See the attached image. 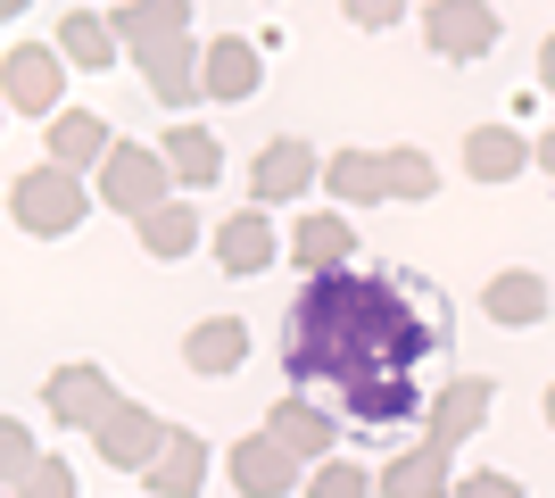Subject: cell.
Listing matches in <instances>:
<instances>
[{"label":"cell","mask_w":555,"mask_h":498,"mask_svg":"<svg viewBox=\"0 0 555 498\" xmlns=\"http://www.w3.org/2000/svg\"><path fill=\"white\" fill-rule=\"evenodd\" d=\"M440 349H448L440 291L398 274V266L315 274L291 299V324H282V366L299 382H332L348 432L406 440V449L423 440L431 391H440V382H415V366Z\"/></svg>","instance_id":"1"},{"label":"cell","mask_w":555,"mask_h":498,"mask_svg":"<svg viewBox=\"0 0 555 498\" xmlns=\"http://www.w3.org/2000/svg\"><path fill=\"white\" fill-rule=\"evenodd\" d=\"M92 208H100V191L83 183V175H67V166H50V158L9 175V225L34 233V241H67Z\"/></svg>","instance_id":"2"},{"label":"cell","mask_w":555,"mask_h":498,"mask_svg":"<svg viewBox=\"0 0 555 498\" xmlns=\"http://www.w3.org/2000/svg\"><path fill=\"white\" fill-rule=\"evenodd\" d=\"M92 191H100V208L133 216V225H150L158 208H175V200H183V183H175V166H166L158 142H116V158L100 166Z\"/></svg>","instance_id":"3"},{"label":"cell","mask_w":555,"mask_h":498,"mask_svg":"<svg viewBox=\"0 0 555 498\" xmlns=\"http://www.w3.org/2000/svg\"><path fill=\"white\" fill-rule=\"evenodd\" d=\"M0 100L17 108V117H67V59L59 42H9L0 50Z\"/></svg>","instance_id":"4"},{"label":"cell","mask_w":555,"mask_h":498,"mask_svg":"<svg viewBox=\"0 0 555 498\" xmlns=\"http://www.w3.org/2000/svg\"><path fill=\"white\" fill-rule=\"evenodd\" d=\"M42 407H50V424H67V432H92L108 424L116 407H125V391L108 382V366H92V357H75V366H59V374L42 382Z\"/></svg>","instance_id":"5"},{"label":"cell","mask_w":555,"mask_h":498,"mask_svg":"<svg viewBox=\"0 0 555 498\" xmlns=\"http://www.w3.org/2000/svg\"><path fill=\"white\" fill-rule=\"evenodd\" d=\"M266 432L299 457L307 474H315V465H332V457H340V432H348V424H340V407L307 399V391H282V399L266 407Z\"/></svg>","instance_id":"6"},{"label":"cell","mask_w":555,"mask_h":498,"mask_svg":"<svg viewBox=\"0 0 555 498\" xmlns=\"http://www.w3.org/2000/svg\"><path fill=\"white\" fill-rule=\"evenodd\" d=\"M324 183V158H315V142H299V133H282V142H266L249 158V208H291V200H307V191Z\"/></svg>","instance_id":"7"},{"label":"cell","mask_w":555,"mask_h":498,"mask_svg":"<svg viewBox=\"0 0 555 498\" xmlns=\"http://www.w3.org/2000/svg\"><path fill=\"white\" fill-rule=\"evenodd\" d=\"M498 34H506V17H498L489 0H431V9H423V42L440 50V59H456V67L489 59Z\"/></svg>","instance_id":"8"},{"label":"cell","mask_w":555,"mask_h":498,"mask_svg":"<svg viewBox=\"0 0 555 498\" xmlns=\"http://www.w3.org/2000/svg\"><path fill=\"white\" fill-rule=\"evenodd\" d=\"M166 440H175V424H166L158 407H141V399H125L108 416V424H100V465H116V474H150V465H158L166 457Z\"/></svg>","instance_id":"9"},{"label":"cell","mask_w":555,"mask_h":498,"mask_svg":"<svg viewBox=\"0 0 555 498\" xmlns=\"http://www.w3.org/2000/svg\"><path fill=\"white\" fill-rule=\"evenodd\" d=\"M208 250H216V266H224L232 283H257V274H266L274 258H291V241L274 233V216H266V208H241V216H224V225L208 233Z\"/></svg>","instance_id":"10"},{"label":"cell","mask_w":555,"mask_h":498,"mask_svg":"<svg viewBox=\"0 0 555 498\" xmlns=\"http://www.w3.org/2000/svg\"><path fill=\"white\" fill-rule=\"evenodd\" d=\"M232 490L241 498H291V490H307V465L257 424L249 440H232Z\"/></svg>","instance_id":"11"},{"label":"cell","mask_w":555,"mask_h":498,"mask_svg":"<svg viewBox=\"0 0 555 498\" xmlns=\"http://www.w3.org/2000/svg\"><path fill=\"white\" fill-rule=\"evenodd\" d=\"M42 158L67 166V175H83V183H100V166L116 158V133L108 117H92V108H67V117L42 125Z\"/></svg>","instance_id":"12"},{"label":"cell","mask_w":555,"mask_h":498,"mask_svg":"<svg viewBox=\"0 0 555 498\" xmlns=\"http://www.w3.org/2000/svg\"><path fill=\"white\" fill-rule=\"evenodd\" d=\"M489 407H498V382L489 374H456L431 391V424H423V440H440V449H464L473 432L489 424Z\"/></svg>","instance_id":"13"},{"label":"cell","mask_w":555,"mask_h":498,"mask_svg":"<svg viewBox=\"0 0 555 498\" xmlns=\"http://www.w3.org/2000/svg\"><path fill=\"white\" fill-rule=\"evenodd\" d=\"M531 166H539V142L522 125L489 117V125L464 133V175H473V183H514V175H531Z\"/></svg>","instance_id":"14"},{"label":"cell","mask_w":555,"mask_h":498,"mask_svg":"<svg viewBox=\"0 0 555 498\" xmlns=\"http://www.w3.org/2000/svg\"><path fill=\"white\" fill-rule=\"evenodd\" d=\"M249 349H257V332L241 324V316H199V324L183 332V366H191L199 382L241 374V366H249Z\"/></svg>","instance_id":"15"},{"label":"cell","mask_w":555,"mask_h":498,"mask_svg":"<svg viewBox=\"0 0 555 498\" xmlns=\"http://www.w3.org/2000/svg\"><path fill=\"white\" fill-rule=\"evenodd\" d=\"M291 258L307 266V283H315V274H348V266H357V225H348L340 208H307L299 225H291Z\"/></svg>","instance_id":"16"},{"label":"cell","mask_w":555,"mask_h":498,"mask_svg":"<svg viewBox=\"0 0 555 498\" xmlns=\"http://www.w3.org/2000/svg\"><path fill=\"white\" fill-rule=\"evenodd\" d=\"M382 498H456V449H440V440L390 449V465H382Z\"/></svg>","instance_id":"17"},{"label":"cell","mask_w":555,"mask_h":498,"mask_svg":"<svg viewBox=\"0 0 555 498\" xmlns=\"http://www.w3.org/2000/svg\"><path fill=\"white\" fill-rule=\"evenodd\" d=\"M547 274H531V266H506V274H489L481 283V316L489 324H506V332H531V324H547Z\"/></svg>","instance_id":"18"},{"label":"cell","mask_w":555,"mask_h":498,"mask_svg":"<svg viewBox=\"0 0 555 498\" xmlns=\"http://www.w3.org/2000/svg\"><path fill=\"white\" fill-rule=\"evenodd\" d=\"M266 92V50L249 42V34H216L208 42V100H224V108H241V100Z\"/></svg>","instance_id":"19"},{"label":"cell","mask_w":555,"mask_h":498,"mask_svg":"<svg viewBox=\"0 0 555 498\" xmlns=\"http://www.w3.org/2000/svg\"><path fill=\"white\" fill-rule=\"evenodd\" d=\"M108 25H116V42L133 50V59H150V50H166V42L191 34V9L183 0H125V9H108Z\"/></svg>","instance_id":"20"},{"label":"cell","mask_w":555,"mask_h":498,"mask_svg":"<svg viewBox=\"0 0 555 498\" xmlns=\"http://www.w3.org/2000/svg\"><path fill=\"white\" fill-rule=\"evenodd\" d=\"M166 166H175V183H183V200H191V191H216V183H224V142H216V133H208V125H166Z\"/></svg>","instance_id":"21"},{"label":"cell","mask_w":555,"mask_h":498,"mask_svg":"<svg viewBox=\"0 0 555 498\" xmlns=\"http://www.w3.org/2000/svg\"><path fill=\"white\" fill-rule=\"evenodd\" d=\"M59 59H67L75 75H108L116 59H125L108 9H67V17H59Z\"/></svg>","instance_id":"22"},{"label":"cell","mask_w":555,"mask_h":498,"mask_svg":"<svg viewBox=\"0 0 555 498\" xmlns=\"http://www.w3.org/2000/svg\"><path fill=\"white\" fill-rule=\"evenodd\" d=\"M324 183L340 208H382L390 200V150H332Z\"/></svg>","instance_id":"23"},{"label":"cell","mask_w":555,"mask_h":498,"mask_svg":"<svg viewBox=\"0 0 555 498\" xmlns=\"http://www.w3.org/2000/svg\"><path fill=\"white\" fill-rule=\"evenodd\" d=\"M141 490H150V498H199V490H208V440H199V432H175L166 457L141 474Z\"/></svg>","instance_id":"24"},{"label":"cell","mask_w":555,"mask_h":498,"mask_svg":"<svg viewBox=\"0 0 555 498\" xmlns=\"http://www.w3.org/2000/svg\"><path fill=\"white\" fill-rule=\"evenodd\" d=\"M133 233H141V250H150L158 266L191 258V250H199V200H175V208H158L150 225H133Z\"/></svg>","instance_id":"25"},{"label":"cell","mask_w":555,"mask_h":498,"mask_svg":"<svg viewBox=\"0 0 555 498\" xmlns=\"http://www.w3.org/2000/svg\"><path fill=\"white\" fill-rule=\"evenodd\" d=\"M299 498H382V474H365L357 457H332V465H315V474H307Z\"/></svg>","instance_id":"26"},{"label":"cell","mask_w":555,"mask_h":498,"mask_svg":"<svg viewBox=\"0 0 555 498\" xmlns=\"http://www.w3.org/2000/svg\"><path fill=\"white\" fill-rule=\"evenodd\" d=\"M440 191V166L423 150H390V200H431Z\"/></svg>","instance_id":"27"},{"label":"cell","mask_w":555,"mask_h":498,"mask_svg":"<svg viewBox=\"0 0 555 498\" xmlns=\"http://www.w3.org/2000/svg\"><path fill=\"white\" fill-rule=\"evenodd\" d=\"M9 498H83V482H75L67 457H50V449H42V465H34V474H25Z\"/></svg>","instance_id":"28"},{"label":"cell","mask_w":555,"mask_h":498,"mask_svg":"<svg viewBox=\"0 0 555 498\" xmlns=\"http://www.w3.org/2000/svg\"><path fill=\"white\" fill-rule=\"evenodd\" d=\"M456 498H522V482L498 474V465H481V474H464V482H456Z\"/></svg>","instance_id":"29"},{"label":"cell","mask_w":555,"mask_h":498,"mask_svg":"<svg viewBox=\"0 0 555 498\" xmlns=\"http://www.w3.org/2000/svg\"><path fill=\"white\" fill-rule=\"evenodd\" d=\"M348 17H357V25H373V34H382V25H398V17H406V9H390V0H357Z\"/></svg>","instance_id":"30"},{"label":"cell","mask_w":555,"mask_h":498,"mask_svg":"<svg viewBox=\"0 0 555 498\" xmlns=\"http://www.w3.org/2000/svg\"><path fill=\"white\" fill-rule=\"evenodd\" d=\"M539 92L555 100V34H547V42H539Z\"/></svg>","instance_id":"31"},{"label":"cell","mask_w":555,"mask_h":498,"mask_svg":"<svg viewBox=\"0 0 555 498\" xmlns=\"http://www.w3.org/2000/svg\"><path fill=\"white\" fill-rule=\"evenodd\" d=\"M539 175H547V183H555V125H547V133H539Z\"/></svg>","instance_id":"32"},{"label":"cell","mask_w":555,"mask_h":498,"mask_svg":"<svg viewBox=\"0 0 555 498\" xmlns=\"http://www.w3.org/2000/svg\"><path fill=\"white\" fill-rule=\"evenodd\" d=\"M547 432H555V382H547Z\"/></svg>","instance_id":"33"}]
</instances>
